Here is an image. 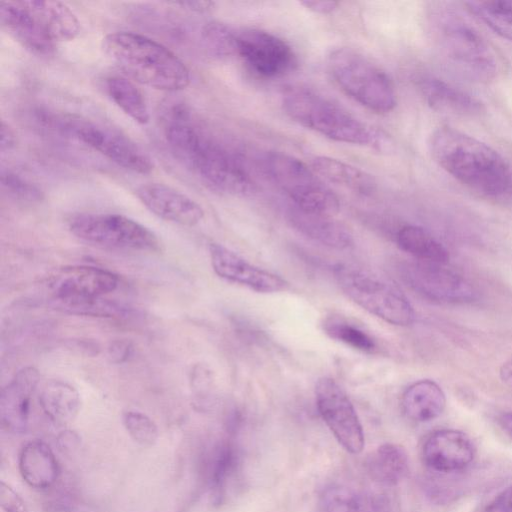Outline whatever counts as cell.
<instances>
[{
  "mask_svg": "<svg viewBox=\"0 0 512 512\" xmlns=\"http://www.w3.org/2000/svg\"><path fill=\"white\" fill-rule=\"evenodd\" d=\"M164 135L175 157L212 190L246 196L254 183L238 157L197 121L188 106L163 116Z\"/></svg>",
  "mask_w": 512,
  "mask_h": 512,
  "instance_id": "1",
  "label": "cell"
},
{
  "mask_svg": "<svg viewBox=\"0 0 512 512\" xmlns=\"http://www.w3.org/2000/svg\"><path fill=\"white\" fill-rule=\"evenodd\" d=\"M434 161L463 185L494 198L512 197V164L495 149L451 126L428 140Z\"/></svg>",
  "mask_w": 512,
  "mask_h": 512,
  "instance_id": "2",
  "label": "cell"
},
{
  "mask_svg": "<svg viewBox=\"0 0 512 512\" xmlns=\"http://www.w3.org/2000/svg\"><path fill=\"white\" fill-rule=\"evenodd\" d=\"M428 26L444 62L462 76L477 82L494 80L500 71L498 56L483 35L449 3H433Z\"/></svg>",
  "mask_w": 512,
  "mask_h": 512,
  "instance_id": "3",
  "label": "cell"
},
{
  "mask_svg": "<svg viewBox=\"0 0 512 512\" xmlns=\"http://www.w3.org/2000/svg\"><path fill=\"white\" fill-rule=\"evenodd\" d=\"M107 57L125 76L142 85L168 92L190 83V71L170 49L144 35L119 31L102 41Z\"/></svg>",
  "mask_w": 512,
  "mask_h": 512,
  "instance_id": "4",
  "label": "cell"
},
{
  "mask_svg": "<svg viewBox=\"0 0 512 512\" xmlns=\"http://www.w3.org/2000/svg\"><path fill=\"white\" fill-rule=\"evenodd\" d=\"M282 106L291 119L332 140L381 151L388 145L383 133L310 89L292 87L285 90Z\"/></svg>",
  "mask_w": 512,
  "mask_h": 512,
  "instance_id": "5",
  "label": "cell"
},
{
  "mask_svg": "<svg viewBox=\"0 0 512 512\" xmlns=\"http://www.w3.org/2000/svg\"><path fill=\"white\" fill-rule=\"evenodd\" d=\"M327 63L338 86L362 106L377 113L395 108L397 95L391 79L360 52L348 47L336 48L328 55Z\"/></svg>",
  "mask_w": 512,
  "mask_h": 512,
  "instance_id": "6",
  "label": "cell"
},
{
  "mask_svg": "<svg viewBox=\"0 0 512 512\" xmlns=\"http://www.w3.org/2000/svg\"><path fill=\"white\" fill-rule=\"evenodd\" d=\"M344 294L367 312L397 326H408L414 309L403 291L389 278L367 268L340 264L334 268Z\"/></svg>",
  "mask_w": 512,
  "mask_h": 512,
  "instance_id": "7",
  "label": "cell"
},
{
  "mask_svg": "<svg viewBox=\"0 0 512 512\" xmlns=\"http://www.w3.org/2000/svg\"><path fill=\"white\" fill-rule=\"evenodd\" d=\"M41 121L61 134L74 138L124 169L149 174L154 164L129 137L102 123L72 115L45 113Z\"/></svg>",
  "mask_w": 512,
  "mask_h": 512,
  "instance_id": "8",
  "label": "cell"
},
{
  "mask_svg": "<svg viewBox=\"0 0 512 512\" xmlns=\"http://www.w3.org/2000/svg\"><path fill=\"white\" fill-rule=\"evenodd\" d=\"M265 166L271 179L292 200L295 207L326 216L338 213V197L313 169L298 158L273 151L267 153Z\"/></svg>",
  "mask_w": 512,
  "mask_h": 512,
  "instance_id": "9",
  "label": "cell"
},
{
  "mask_svg": "<svg viewBox=\"0 0 512 512\" xmlns=\"http://www.w3.org/2000/svg\"><path fill=\"white\" fill-rule=\"evenodd\" d=\"M69 229L77 238L100 247L157 251V235L139 222L120 214L86 213L74 216Z\"/></svg>",
  "mask_w": 512,
  "mask_h": 512,
  "instance_id": "10",
  "label": "cell"
},
{
  "mask_svg": "<svg viewBox=\"0 0 512 512\" xmlns=\"http://www.w3.org/2000/svg\"><path fill=\"white\" fill-rule=\"evenodd\" d=\"M319 414L338 443L349 453L362 452L365 439L356 410L345 391L332 378L322 377L315 385Z\"/></svg>",
  "mask_w": 512,
  "mask_h": 512,
  "instance_id": "11",
  "label": "cell"
},
{
  "mask_svg": "<svg viewBox=\"0 0 512 512\" xmlns=\"http://www.w3.org/2000/svg\"><path fill=\"white\" fill-rule=\"evenodd\" d=\"M236 55L257 75L278 78L296 66V55L280 37L261 29L236 32Z\"/></svg>",
  "mask_w": 512,
  "mask_h": 512,
  "instance_id": "12",
  "label": "cell"
},
{
  "mask_svg": "<svg viewBox=\"0 0 512 512\" xmlns=\"http://www.w3.org/2000/svg\"><path fill=\"white\" fill-rule=\"evenodd\" d=\"M402 277L419 295L441 303H468L477 297L473 285L443 264L414 261L402 267Z\"/></svg>",
  "mask_w": 512,
  "mask_h": 512,
  "instance_id": "13",
  "label": "cell"
},
{
  "mask_svg": "<svg viewBox=\"0 0 512 512\" xmlns=\"http://www.w3.org/2000/svg\"><path fill=\"white\" fill-rule=\"evenodd\" d=\"M119 284L112 271L89 265H72L57 269L48 277L53 300L102 297Z\"/></svg>",
  "mask_w": 512,
  "mask_h": 512,
  "instance_id": "14",
  "label": "cell"
},
{
  "mask_svg": "<svg viewBox=\"0 0 512 512\" xmlns=\"http://www.w3.org/2000/svg\"><path fill=\"white\" fill-rule=\"evenodd\" d=\"M209 256L213 271L222 279L258 293H275L288 288L281 276L255 266L231 249L212 243Z\"/></svg>",
  "mask_w": 512,
  "mask_h": 512,
  "instance_id": "15",
  "label": "cell"
},
{
  "mask_svg": "<svg viewBox=\"0 0 512 512\" xmlns=\"http://www.w3.org/2000/svg\"><path fill=\"white\" fill-rule=\"evenodd\" d=\"M475 446L470 437L456 429L432 432L424 441L423 460L433 471L449 473L460 471L474 460Z\"/></svg>",
  "mask_w": 512,
  "mask_h": 512,
  "instance_id": "16",
  "label": "cell"
},
{
  "mask_svg": "<svg viewBox=\"0 0 512 512\" xmlns=\"http://www.w3.org/2000/svg\"><path fill=\"white\" fill-rule=\"evenodd\" d=\"M136 195L149 211L165 221L194 226L204 217V210L196 201L162 183L143 184Z\"/></svg>",
  "mask_w": 512,
  "mask_h": 512,
  "instance_id": "17",
  "label": "cell"
},
{
  "mask_svg": "<svg viewBox=\"0 0 512 512\" xmlns=\"http://www.w3.org/2000/svg\"><path fill=\"white\" fill-rule=\"evenodd\" d=\"M39 380L38 370L29 366L19 370L2 389L0 419L7 431L20 434L28 429L32 396Z\"/></svg>",
  "mask_w": 512,
  "mask_h": 512,
  "instance_id": "18",
  "label": "cell"
},
{
  "mask_svg": "<svg viewBox=\"0 0 512 512\" xmlns=\"http://www.w3.org/2000/svg\"><path fill=\"white\" fill-rule=\"evenodd\" d=\"M0 21L5 31L30 53L41 57L54 54L56 43L42 31L22 1H2Z\"/></svg>",
  "mask_w": 512,
  "mask_h": 512,
  "instance_id": "19",
  "label": "cell"
},
{
  "mask_svg": "<svg viewBox=\"0 0 512 512\" xmlns=\"http://www.w3.org/2000/svg\"><path fill=\"white\" fill-rule=\"evenodd\" d=\"M418 88L425 102L436 111L470 117L484 111V105L479 99L438 77H421Z\"/></svg>",
  "mask_w": 512,
  "mask_h": 512,
  "instance_id": "20",
  "label": "cell"
},
{
  "mask_svg": "<svg viewBox=\"0 0 512 512\" xmlns=\"http://www.w3.org/2000/svg\"><path fill=\"white\" fill-rule=\"evenodd\" d=\"M22 479L36 490L52 487L60 474L59 463L52 449L42 440L27 442L18 457Z\"/></svg>",
  "mask_w": 512,
  "mask_h": 512,
  "instance_id": "21",
  "label": "cell"
},
{
  "mask_svg": "<svg viewBox=\"0 0 512 512\" xmlns=\"http://www.w3.org/2000/svg\"><path fill=\"white\" fill-rule=\"evenodd\" d=\"M288 218L295 229L325 246L347 249L353 245L351 231L332 216L306 212L293 205Z\"/></svg>",
  "mask_w": 512,
  "mask_h": 512,
  "instance_id": "22",
  "label": "cell"
},
{
  "mask_svg": "<svg viewBox=\"0 0 512 512\" xmlns=\"http://www.w3.org/2000/svg\"><path fill=\"white\" fill-rule=\"evenodd\" d=\"M42 31L55 43L73 40L80 33L76 15L58 1H22Z\"/></svg>",
  "mask_w": 512,
  "mask_h": 512,
  "instance_id": "23",
  "label": "cell"
},
{
  "mask_svg": "<svg viewBox=\"0 0 512 512\" xmlns=\"http://www.w3.org/2000/svg\"><path fill=\"white\" fill-rule=\"evenodd\" d=\"M318 506L320 512H391L385 496L344 485L323 490Z\"/></svg>",
  "mask_w": 512,
  "mask_h": 512,
  "instance_id": "24",
  "label": "cell"
},
{
  "mask_svg": "<svg viewBox=\"0 0 512 512\" xmlns=\"http://www.w3.org/2000/svg\"><path fill=\"white\" fill-rule=\"evenodd\" d=\"M401 405L407 418L428 422L439 417L446 407V396L433 380L423 379L411 384L402 395Z\"/></svg>",
  "mask_w": 512,
  "mask_h": 512,
  "instance_id": "25",
  "label": "cell"
},
{
  "mask_svg": "<svg viewBox=\"0 0 512 512\" xmlns=\"http://www.w3.org/2000/svg\"><path fill=\"white\" fill-rule=\"evenodd\" d=\"M312 167L323 179L354 193L367 196L376 189V182L370 174L342 160L315 156Z\"/></svg>",
  "mask_w": 512,
  "mask_h": 512,
  "instance_id": "26",
  "label": "cell"
},
{
  "mask_svg": "<svg viewBox=\"0 0 512 512\" xmlns=\"http://www.w3.org/2000/svg\"><path fill=\"white\" fill-rule=\"evenodd\" d=\"M39 403L45 415L57 424H67L78 415L80 394L75 387L62 380H49L41 388Z\"/></svg>",
  "mask_w": 512,
  "mask_h": 512,
  "instance_id": "27",
  "label": "cell"
},
{
  "mask_svg": "<svg viewBox=\"0 0 512 512\" xmlns=\"http://www.w3.org/2000/svg\"><path fill=\"white\" fill-rule=\"evenodd\" d=\"M366 468L375 482L385 486H395L408 473L407 452L398 444H382L368 457Z\"/></svg>",
  "mask_w": 512,
  "mask_h": 512,
  "instance_id": "28",
  "label": "cell"
},
{
  "mask_svg": "<svg viewBox=\"0 0 512 512\" xmlns=\"http://www.w3.org/2000/svg\"><path fill=\"white\" fill-rule=\"evenodd\" d=\"M398 246L419 261L446 264L449 252L427 230L415 225L402 227L396 236Z\"/></svg>",
  "mask_w": 512,
  "mask_h": 512,
  "instance_id": "29",
  "label": "cell"
},
{
  "mask_svg": "<svg viewBox=\"0 0 512 512\" xmlns=\"http://www.w3.org/2000/svg\"><path fill=\"white\" fill-rule=\"evenodd\" d=\"M106 92L111 100L130 118L139 124L149 122V110L139 88L129 78L110 76L105 81Z\"/></svg>",
  "mask_w": 512,
  "mask_h": 512,
  "instance_id": "30",
  "label": "cell"
},
{
  "mask_svg": "<svg viewBox=\"0 0 512 512\" xmlns=\"http://www.w3.org/2000/svg\"><path fill=\"white\" fill-rule=\"evenodd\" d=\"M322 328L330 338L356 350L371 353L377 347L371 334L346 317L340 315L328 316L324 319Z\"/></svg>",
  "mask_w": 512,
  "mask_h": 512,
  "instance_id": "31",
  "label": "cell"
},
{
  "mask_svg": "<svg viewBox=\"0 0 512 512\" xmlns=\"http://www.w3.org/2000/svg\"><path fill=\"white\" fill-rule=\"evenodd\" d=\"M465 5L493 31L512 41V0L468 1Z\"/></svg>",
  "mask_w": 512,
  "mask_h": 512,
  "instance_id": "32",
  "label": "cell"
},
{
  "mask_svg": "<svg viewBox=\"0 0 512 512\" xmlns=\"http://www.w3.org/2000/svg\"><path fill=\"white\" fill-rule=\"evenodd\" d=\"M238 460L233 444L226 442L216 448L210 466V486L215 503L223 499L226 486L237 469Z\"/></svg>",
  "mask_w": 512,
  "mask_h": 512,
  "instance_id": "33",
  "label": "cell"
},
{
  "mask_svg": "<svg viewBox=\"0 0 512 512\" xmlns=\"http://www.w3.org/2000/svg\"><path fill=\"white\" fill-rule=\"evenodd\" d=\"M53 306L65 313L73 315L121 318L129 314L125 306L102 297L81 298L71 300H53Z\"/></svg>",
  "mask_w": 512,
  "mask_h": 512,
  "instance_id": "34",
  "label": "cell"
},
{
  "mask_svg": "<svg viewBox=\"0 0 512 512\" xmlns=\"http://www.w3.org/2000/svg\"><path fill=\"white\" fill-rule=\"evenodd\" d=\"M201 39L211 56L223 59L236 55V31L223 23H207L202 28Z\"/></svg>",
  "mask_w": 512,
  "mask_h": 512,
  "instance_id": "35",
  "label": "cell"
},
{
  "mask_svg": "<svg viewBox=\"0 0 512 512\" xmlns=\"http://www.w3.org/2000/svg\"><path fill=\"white\" fill-rule=\"evenodd\" d=\"M122 422L129 436L137 444L149 447L157 441L158 427L145 413L135 410L125 411Z\"/></svg>",
  "mask_w": 512,
  "mask_h": 512,
  "instance_id": "36",
  "label": "cell"
},
{
  "mask_svg": "<svg viewBox=\"0 0 512 512\" xmlns=\"http://www.w3.org/2000/svg\"><path fill=\"white\" fill-rule=\"evenodd\" d=\"M1 185L10 197L20 202L37 203L44 198L36 184L10 169H2Z\"/></svg>",
  "mask_w": 512,
  "mask_h": 512,
  "instance_id": "37",
  "label": "cell"
},
{
  "mask_svg": "<svg viewBox=\"0 0 512 512\" xmlns=\"http://www.w3.org/2000/svg\"><path fill=\"white\" fill-rule=\"evenodd\" d=\"M0 506L3 512H29L20 495L4 481L0 482Z\"/></svg>",
  "mask_w": 512,
  "mask_h": 512,
  "instance_id": "38",
  "label": "cell"
},
{
  "mask_svg": "<svg viewBox=\"0 0 512 512\" xmlns=\"http://www.w3.org/2000/svg\"><path fill=\"white\" fill-rule=\"evenodd\" d=\"M132 346L126 340H116L108 347V357L113 363H122L131 355Z\"/></svg>",
  "mask_w": 512,
  "mask_h": 512,
  "instance_id": "39",
  "label": "cell"
},
{
  "mask_svg": "<svg viewBox=\"0 0 512 512\" xmlns=\"http://www.w3.org/2000/svg\"><path fill=\"white\" fill-rule=\"evenodd\" d=\"M492 512H512V486L498 493L491 501Z\"/></svg>",
  "mask_w": 512,
  "mask_h": 512,
  "instance_id": "40",
  "label": "cell"
},
{
  "mask_svg": "<svg viewBox=\"0 0 512 512\" xmlns=\"http://www.w3.org/2000/svg\"><path fill=\"white\" fill-rule=\"evenodd\" d=\"M300 4L306 9L317 13V14H329L335 11L338 6V1L332 0H305L301 1Z\"/></svg>",
  "mask_w": 512,
  "mask_h": 512,
  "instance_id": "41",
  "label": "cell"
},
{
  "mask_svg": "<svg viewBox=\"0 0 512 512\" xmlns=\"http://www.w3.org/2000/svg\"><path fill=\"white\" fill-rule=\"evenodd\" d=\"M80 443L79 435L71 430L62 431L57 437L58 448L63 453H72Z\"/></svg>",
  "mask_w": 512,
  "mask_h": 512,
  "instance_id": "42",
  "label": "cell"
},
{
  "mask_svg": "<svg viewBox=\"0 0 512 512\" xmlns=\"http://www.w3.org/2000/svg\"><path fill=\"white\" fill-rule=\"evenodd\" d=\"M17 137L13 129L4 121L1 122V152H8L15 148Z\"/></svg>",
  "mask_w": 512,
  "mask_h": 512,
  "instance_id": "43",
  "label": "cell"
},
{
  "mask_svg": "<svg viewBox=\"0 0 512 512\" xmlns=\"http://www.w3.org/2000/svg\"><path fill=\"white\" fill-rule=\"evenodd\" d=\"M175 6L197 13H205L213 9L215 3L211 1H178L172 2Z\"/></svg>",
  "mask_w": 512,
  "mask_h": 512,
  "instance_id": "44",
  "label": "cell"
},
{
  "mask_svg": "<svg viewBox=\"0 0 512 512\" xmlns=\"http://www.w3.org/2000/svg\"><path fill=\"white\" fill-rule=\"evenodd\" d=\"M499 376L504 384L512 388V358L501 365Z\"/></svg>",
  "mask_w": 512,
  "mask_h": 512,
  "instance_id": "45",
  "label": "cell"
},
{
  "mask_svg": "<svg viewBox=\"0 0 512 512\" xmlns=\"http://www.w3.org/2000/svg\"><path fill=\"white\" fill-rule=\"evenodd\" d=\"M499 424L505 434L512 440V412L503 413L499 418Z\"/></svg>",
  "mask_w": 512,
  "mask_h": 512,
  "instance_id": "46",
  "label": "cell"
}]
</instances>
